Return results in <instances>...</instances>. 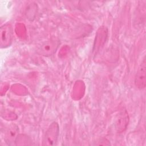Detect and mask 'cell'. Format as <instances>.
Instances as JSON below:
<instances>
[{
  "label": "cell",
  "mask_w": 146,
  "mask_h": 146,
  "mask_svg": "<svg viewBox=\"0 0 146 146\" xmlns=\"http://www.w3.org/2000/svg\"><path fill=\"white\" fill-rule=\"evenodd\" d=\"M59 135V127L57 122L54 121L46 131L42 140L43 145H55Z\"/></svg>",
  "instance_id": "cell-1"
},
{
  "label": "cell",
  "mask_w": 146,
  "mask_h": 146,
  "mask_svg": "<svg viewBox=\"0 0 146 146\" xmlns=\"http://www.w3.org/2000/svg\"><path fill=\"white\" fill-rule=\"evenodd\" d=\"M59 44V40L55 39L44 41L38 47L36 52L39 55L44 56L52 55L57 50Z\"/></svg>",
  "instance_id": "cell-2"
},
{
  "label": "cell",
  "mask_w": 146,
  "mask_h": 146,
  "mask_svg": "<svg viewBox=\"0 0 146 146\" xmlns=\"http://www.w3.org/2000/svg\"><path fill=\"white\" fill-rule=\"evenodd\" d=\"M0 45L2 48L10 46L13 39V30L11 24L7 23L1 27Z\"/></svg>",
  "instance_id": "cell-3"
},
{
  "label": "cell",
  "mask_w": 146,
  "mask_h": 146,
  "mask_svg": "<svg viewBox=\"0 0 146 146\" xmlns=\"http://www.w3.org/2000/svg\"><path fill=\"white\" fill-rule=\"evenodd\" d=\"M146 61L144 57L141 61L138 70L137 71L135 78V86L140 89L142 90L145 88L146 84Z\"/></svg>",
  "instance_id": "cell-4"
},
{
  "label": "cell",
  "mask_w": 146,
  "mask_h": 146,
  "mask_svg": "<svg viewBox=\"0 0 146 146\" xmlns=\"http://www.w3.org/2000/svg\"><path fill=\"white\" fill-rule=\"evenodd\" d=\"M129 123V116L125 110H121L116 115L115 120V127L119 133L124 131Z\"/></svg>",
  "instance_id": "cell-5"
},
{
  "label": "cell",
  "mask_w": 146,
  "mask_h": 146,
  "mask_svg": "<svg viewBox=\"0 0 146 146\" xmlns=\"http://www.w3.org/2000/svg\"><path fill=\"white\" fill-rule=\"evenodd\" d=\"M108 31L106 27H101L96 33L95 40L93 46V52L96 54L100 48L103 46L107 38Z\"/></svg>",
  "instance_id": "cell-6"
},
{
  "label": "cell",
  "mask_w": 146,
  "mask_h": 146,
  "mask_svg": "<svg viewBox=\"0 0 146 146\" xmlns=\"http://www.w3.org/2000/svg\"><path fill=\"white\" fill-rule=\"evenodd\" d=\"M18 135V127L15 124H11L5 132V140L8 145H15V141Z\"/></svg>",
  "instance_id": "cell-7"
}]
</instances>
